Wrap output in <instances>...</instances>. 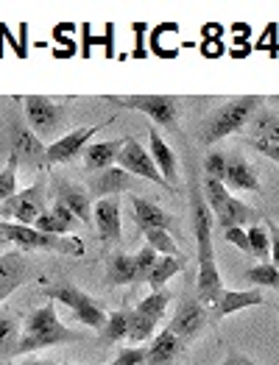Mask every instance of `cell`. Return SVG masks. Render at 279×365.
I'll return each mask as SVG.
<instances>
[{
    "label": "cell",
    "instance_id": "obj_41",
    "mask_svg": "<svg viewBox=\"0 0 279 365\" xmlns=\"http://www.w3.org/2000/svg\"><path fill=\"white\" fill-rule=\"evenodd\" d=\"M265 220H268V237H271V265L279 271V226L271 217H265Z\"/></svg>",
    "mask_w": 279,
    "mask_h": 365
},
{
    "label": "cell",
    "instance_id": "obj_14",
    "mask_svg": "<svg viewBox=\"0 0 279 365\" xmlns=\"http://www.w3.org/2000/svg\"><path fill=\"white\" fill-rule=\"evenodd\" d=\"M9 153H14L17 162H23V168H31L36 173L45 170V145L23 123H11V151Z\"/></svg>",
    "mask_w": 279,
    "mask_h": 365
},
{
    "label": "cell",
    "instance_id": "obj_52",
    "mask_svg": "<svg viewBox=\"0 0 279 365\" xmlns=\"http://www.w3.org/2000/svg\"><path fill=\"white\" fill-rule=\"evenodd\" d=\"M106 365H109V363H106Z\"/></svg>",
    "mask_w": 279,
    "mask_h": 365
},
{
    "label": "cell",
    "instance_id": "obj_37",
    "mask_svg": "<svg viewBox=\"0 0 279 365\" xmlns=\"http://www.w3.org/2000/svg\"><path fill=\"white\" fill-rule=\"evenodd\" d=\"M109 365H146V349H134V346L121 349L118 357Z\"/></svg>",
    "mask_w": 279,
    "mask_h": 365
},
{
    "label": "cell",
    "instance_id": "obj_44",
    "mask_svg": "<svg viewBox=\"0 0 279 365\" xmlns=\"http://www.w3.org/2000/svg\"><path fill=\"white\" fill-rule=\"evenodd\" d=\"M81 39H84L81 56H84V59H90V48H93V42H101V39H95V36H93V31H90V23H81Z\"/></svg>",
    "mask_w": 279,
    "mask_h": 365
},
{
    "label": "cell",
    "instance_id": "obj_4",
    "mask_svg": "<svg viewBox=\"0 0 279 365\" xmlns=\"http://www.w3.org/2000/svg\"><path fill=\"white\" fill-rule=\"evenodd\" d=\"M0 235L14 243L20 251H56L67 257H84V240L70 235V237H54L45 232H36L34 226H20V223H6L0 220Z\"/></svg>",
    "mask_w": 279,
    "mask_h": 365
},
{
    "label": "cell",
    "instance_id": "obj_11",
    "mask_svg": "<svg viewBox=\"0 0 279 365\" xmlns=\"http://www.w3.org/2000/svg\"><path fill=\"white\" fill-rule=\"evenodd\" d=\"M103 125H109V120L98 123V125H84V128H76V131L64 134V137H59V140H54V143L45 148V168H48V165L73 162L78 153H84V148L90 145V140H93V137L101 131V128H103Z\"/></svg>",
    "mask_w": 279,
    "mask_h": 365
},
{
    "label": "cell",
    "instance_id": "obj_47",
    "mask_svg": "<svg viewBox=\"0 0 279 365\" xmlns=\"http://www.w3.org/2000/svg\"><path fill=\"white\" fill-rule=\"evenodd\" d=\"M220 34H223V29H220V26H215V23H210V26H204V36H207V39H210V36L215 39V36H220Z\"/></svg>",
    "mask_w": 279,
    "mask_h": 365
},
{
    "label": "cell",
    "instance_id": "obj_12",
    "mask_svg": "<svg viewBox=\"0 0 279 365\" xmlns=\"http://www.w3.org/2000/svg\"><path fill=\"white\" fill-rule=\"evenodd\" d=\"M207 324H210V315H207L204 304L196 296H185L179 302V309H176V315H173L168 329L179 337L182 343H190V340H196L207 329Z\"/></svg>",
    "mask_w": 279,
    "mask_h": 365
},
{
    "label": "cell",
    "instance_id": "obj_29",
    "mask_svg": "<svg viewBox=\"0 0 279 365\" xmlns=\"http://www.w3.org/2000/svg\"><path fill=\"white\" fill-rule=\"evenodd\" d=\"M128 335V309H118L112 315H106V324L101 327V337L106 343H118Z\"/></svg>",
    "mask_w": 279,
    "mask_h": 365
},
{
    "label": "cell",
    "instance_id": "obj_18",
    "mask_svg": "<svg viewBox=\"0 0 279 365\" xmlns=\"http://www.w3.org/2000/svg\"><path fill=\"white\" fill-rule=\"evenodd\" d=\"M223 187L226 190H248V192H263L257 170L251 168V162H246L240 153H229L226 162V176H223Z\"/></svg>",
    "mask_w": 279,
    "mask_h": 365
},
{
    "label": "cell",
    "instance_id": "obj_8",
    "mask_svg": "<svg viewBox=\"0 0 279 365\" xmlns=\"http://www.w3.org/2000/svg\"><path fill=\"white\" fill-rule=\"evenodd\" d=\"M42 212H45V170L39 173V179L31 187L17 190L9 201L0 204V220H6V223L34 226Z\"/></svg>",
    "mask_w": 279,
    "mask_h": 365
},
{
    "label": "cell",
    "instance_id": "obj_15",
    "mask_svg": "<svg viewBox=\"0 0 279 365\" xmlns=\"http://www.w3.org/2000/svg\"><path fill=\"white\" fill-rule=\"evenodd\" d=\"M128 204H131L134 223H137V229H140L143 235L151 232V229H162V232H168V235L179 229V223L173 220V215H168L165 210H159L156 204L146 201V198H140V195H131Z\"/></svg>",
    "mask_w": 279,
    "mask_h": 365
},
{
    "label": "cell",
    "instance_id": "obj_24",
    "mask_svg": "<svg viewBox=\"0 0 279 365\" xmlns=\"http://www.w3.org/2000/svg\"><path fill=\"white\" fill-rule=\"evenodd\" d=\"M126 140H106V143H90L87 148H84V165L95 170V173H101V170H106V168H115V162H118V153L123 148Z\"/></svg>",
    "mask_w": 279,
    "mask_h": 365
},
{
    "label": "cell",
    "instance_id": "obj_13",
    "mask_svg": "<svg viewBox=\"0 0 279 365\" xmlns=\"http://www.w3.org/2000/svg\"><path fill=\"white\" fill-rule=\"evenodd\" d=\"M34 274H36V268L31 259H26L23 251L0 254V302H6L17 287L31 282Z\"/></svg>",
    "mask_w": 279,
    "mask_h": 365
},
{
    "label": "cell",
    "instance_id": "obj_49",
    "mask_svg": "<svg viewBox=\"0 0 279 365\" xmlns=\"http://www.w3.org/2000/svg\"><path fill=\"white\" fill-rule=\"evenodd\" d=\"M3 245H9V240H6V237H3V235H0V248H3Z\"/></svg>",
    "mask_w": 279,
    "mask_h": 365
},
{
    "label": "cell",
    "instance_id": "obj_39",
    "mask_svg": "<svg viewBox=\"0 0 279 365\" xmlns=\"http://www.w3.org/2000/svg\"><path fill=\"white\" fill-rule=\"evenodd\" d=\"M131 31L137 34V45H134L131 56H134V59H146V56H148V51H146V34H148V26H146V23H134Z\"/></svg>",
    "mask_w": 279,
    "mask_h": 365
},
{
    "label": "cell",
    "instance_id": "obj_25",
    "mask_svg": "<svg viewBox=\"0 0 279 365\" xmlns=\"http://www.w3.org/2000/svg\"><path fill=\"white\" fill-rule=\"evenodd\" d=\"M106 282L109 284H134V282H146V279L131 254H112V259L106 265Z\"/></svg>",
    "mask_w": 279,
    "mask_h": 365
},
{
    "label": "cell",
    "instance_id": "obj_35",
    "mask_svg": "<svg viewBox=\"0 0 279 365\" xmlns=\"http://www.w3.org/2000/svg\"><path fill=\"white\" fill-rule=\"evenodd\" d=\"M226 162H229V153H223V151L207 153V159H204V173H207V179L223 184V176H226Z\"/></svg>",
    "mask_w": 279,
    "mask_h": 365
},
{
    "label": "cell",
    "instance_id": "obj_38",
    "mask_svg": "<svg viewBox=\"0 0 279 365\" xmlns=\"http://www.w3.org/2000/svg\"><path fill=\"white\" fill-rule=\"evenodd\" d=\"M134 259H137V265H140V271H143V279L151 274V268L156 265V259H159V254H156L154 248H148V245H143L137 254H134Z\"/></svg>",
    "mask_w": 279,
    "mask_h": 365
},
{
    "label": "cell",
    "instance_id": "obj_1",
    "mask_svg": "<svg viewBox=\"0 0 279 365\" xmlns=\"http://www.w3.org/2000/svg\"><path fill=\"white\" fill-rule=\"evenodd\" d=\"M190 215H193V232H196V243H198V302L204 309H215L218 299L223 293L220 284V271L215 265V251H213V212L207 207V201L201 198V184H198V173L196 165L190 162Z\"/></svg>",
    "mask_w": 279,
    "mask_h": 365
},
{
    "label": "cell",
    "instance_id": "obj_45",
    "mask_svg": "<svg viewBox=\"0 0 279 365\" xmlns=\"http://www.w3.org/2000/svg\"><path fill=\"white\" fill-rule=\"evenodd\" d=\"M0 34H3V39H6V42H11V45H14V53H17L20 59H26V56H29V53H26V51L20 48V42H17L14 36H11V31H9V26H3V23H0Z\"/></svg>",
    "mask_w": 279,
    "mask_h": 365
},
{
    "label": "cell",
    "instance_id": "obj_16",
    "mask_svg": "<svg viewBox=\"0 0 279 365\" xmlns=\"http://www.w3.org/2000/svg\"><path fill=\"white\" fill-rule=\"evenodd\" d=\"M93 223L103 243H121L123 229H121V201L118 198H98L93 207Z\"/></svg>",
    "mask_w": 279,
    "mask_h": 365
},
{
    "label": "cell",
    "instance_id": "obj_5",
    "mask_svg": "<svg viewBox=\"0 0 279 365\" xmlns=\"http://www.w3.org/2000/svg\"><path fill=\"white\" fill-rule=\"evenodd\" d=\"M45 296H48V302H54V304H56V302L64 304L76 315L78 324H84V327H90V329H101V327L106 324L103 307L98 304L90 293H84L81 287H76L73 282H54V284H48V287H45Z\"/></svg>",
    "mask_w": 279,
    "mask_h": 365
},
{
    "label": "cell",
    "instance_id": "obj_23",
    "mask_svg": "<svg viewBox=\"0 0 279 365\" xmlns=\"http://www.w3.org/2000/svg\"><path fill=\"white\" fill-rule=\"evenodd\" d=\"M148 140H151L148 153H151V159H154L156 170L162 173V179H165V182L176 190V179H179V173H176V156H173V151L168 148V143L162 140V134H159L156 128L148 131Z\"/></svg>",
    "mask_w": 279,
    "mask_h": 365
},
{
    "label": "cell",
    "instance_id": "obj_50",
    "mask_svg": "<svg viewBox=\"0 0 279 365\" xmlns=\"http://www.w3.org/2000/svg\"><path fill=\"white\" fill-rule=\"evenodd\" d=\"M0 59H3V34H0Z\"/></svg>",
    "mask_w": 279,
    "mask_h": 365
},
{
    "label": "cell",
    "instance_id": "obj_36",
    "mask_svg": "<svg viewBox=\"0 0 279 365\" xmlns=\"http://www.w3.org/2000/svg\"><path fill=\"white\" fill-rule=\"evenodd\" d=\"M17 321L11 315H0V349H11L17 346Z\"/></svg>",
    "mask_w": 279,
    "mask_h": 365
},
{
    "label": "cell",
    "instance_id": "obj_43",
    "mask_svg": "<svg viewBox=\"0 0 279 365\" xmlns=\"http://www.w3.org/2000/svg\"><path fill=\"white\" fill-rule=\"evenodd\" d=\"M201 53L210 56V59L220 56V53H223V39H204V42H201Z\"/></svg>",
    "mask_w": 279,
    "mask_h": 365
},
{
    "label": "cell",
    "instance_id": "obj_6",
    "mask_svg": "<svg viewBox=\"0 0 279 365\" xmlns=\"http://www.w3.org/2000/svg\"><path fill=\"white\" fill-rule=\"evenodd\" d=\"M204 201L210 207V212L220 223V229H243L246 223H254L260 215L257 210H251L248 204L238 201L235 195H229V190L220 182H213V179H204Z\"/></svg>",
    "mask_w": 279,
    "mask_h": 365
},
{
    "label": "cell",
    "instance_id": "obj_28",
    "mask_svg": "<svg viewBox=\"0 0 279 365\" xmlns=\"http://www.w3.org/2000/svg\"><path fill=\"white\" fill-rule=\"evenodd\" d=\"M246 237H248V251H251V257H257L260 262H268V257H271V237H268V229H265L263 223H251Z\"/></svg>",
    "mask_w": 279,
    "mask_h": 365
},
{
    "label": "cell",
    "instance_id": "obj_51",
    "mask_svg": "<svg viewBox=\"0 0 279 365\" xmlns=\"http://www.w3.org/2000/svg\"><path fill=\"white\" fill-rule=\"evenodd\" d=\"M274 101H277V103H279V95H277V98H274Z\"/></svg>",
    "mask_w": 279,
    "mask_h": 365
},
{
    "label": "cell",
    "instance_id": "obj_2",
    "mask_svg": "<svg viewBox=\"0 0 279 365\" xmlns=\"http://www.w3.org/2000/svg\"><path fill=\"white\" fill-rule=\"evenodd\" d=\"M81 340L78 332L67 329L59 315H56V304L45 302L42 307H36L31 315L26 318L23 327V337L14 346V354H29L36 349H48V346H62V343H76Z\"/></svg>",
    "mask_w": 279,
    "mask_h": 365
},
{
    "label": "cell",
    "instance_id": "obj_27",
    "mask_svg": "<svg viewBox=\"0 0 279 365\" xmlns=\"http://www.w3.org/2000/svg\"><path fill=\"white\" fill-rule=\"evenodd\" d=\"M251 128L257 143H279V115L274 112H257L251 118Z\"/></svg>",
    "mask_w": 279,
    "mask_h": 365
},
{
    "label": "cell",
    "instance_id": "obj_21",
    "mask_svg": "<svg viewBox=\"0 0 279 365\" xmlns=\"http://www.w3.org/2000/svg\"><path fill=\"white\" fill-rule=\"evenodd\" d=\"M265 299L263 293L254 287V290H223L220 299H218L215 309H213V318H226V315H235L246 307H263Z\"/></svg>",
    "mask_w": 279,
    "mask_h": 365
},
{
    "label": "cell",
    "instance_id": "obj_34",
    "mask_svg": "<svg viewBox=\"0 0 279 365\" xmlns=\"http://www.w3.org/2000/svg\"><path fill=\"white\" fill-rule=\"evenodd\" d=\"M17 168H20L17 156L9 153V162H6V168L0 170V204L9 201V198L17 192Z\"/></svg>",
    "mask_w": 279,
    "mask_h": 365
},
{
    "label": "cell",
    "instance_id": "obj_46",
    "mask_svg": "<svg viewBox=\"0 0 279 365\" xmlns=\"http://www.w3.org/2000/svg\"><path fill=\"white\" fill-rule=\"evenodd\" d=\"M218 365H254V360L246 357V354H229L223 363H218Z\"/></svg>",
    "mask_w": 279,
    "mask_h": 365
},
{
    "label": "cell",
    "instance_id": "obj_17",
    "mask_svg": "<svg viewBox=\"0 0 279 365\" xmlns=\"http://www.w3.org/2000/svg\"><path fill=\"white\" fill-rule=\"evenodd\" d=\"M56 204L67 207L78 223L90 226V220H93L90 192H87V190H81L78 184H70V182H64V179H56Z\"/></svg>",
    "mask_w": 279,
    "mask_h": 365
},
{
    "label": "cell",
    "instance_id": "obj_48",
    "mask_svg": "<svg viewBox=\"0 0 279 365\" xmlns=\"http://www.w3.org/2000/svg\"><path fill=\"white\" fill-rule=\"evenodd\" d=\"M20 365H73V363H48V360H26Z\"/></svg>",
    "mask_w": 279,
    "mask_h": 365
},
{
    "label": "cell",
    "instance_id": "obj_40",
    "mask_svg": "<svg viewBox=\"0 0 279 365\" xmlns=\"http://www.w3.org/2000/svg\"><path fill=\"white\" fill-rule=\"evenodd\" d=\"M223 240H229V243L235 245V248H240V251H248V237H246V229H223Z\"/></svg>",
    "mask_w": 279,
    "mask_h": 365
},
{
    "label": "cell",
    "instance_id": "obj_3",
    "mask_svg": "<svg viewBox=\"0 0 279 365\" xmlns=\"http://www.w3.org/2000/svg\"><path fill=\"white\" fill-rule=\"evenodd\" d=\"M263 103H265L263 95H240V98H232L229 103H223L201 125V145H215L218 140L246 128Z\"/></svg>",
    "mask_w": 279,
    "mask_h": 365
},
{
    "label": "cell",
    "instance_id": "obj_9",
    "mask_svg": "<svg viewBox=\"0 0 279 365\" xmlns=\"http://www.w3.org/2000/svg\"><path fill=\"white\" fill-rule=\"evenodd\" d=\"M23 103H26V120L34 134L39 140H54V137L59 140V131L67 125L64 106H59L48 95H26Z\"/></svg>",
    "mask_w": 279,
    "mask_h": 365
},
{
    "label": "cell",
    "instance_id": "obj_32",
    "mask_svg": "<svg viewBox=\"0 0 279 365\" xmlns=\"http://www.w3.org/2000/svg\"><path fill=\"white\" fill-rule=\"evenodd\" d=\"M168 304H171V293H168V290H156V293L146 296V299L137 304V312L146 315V318H151V321H159V318L165 315Z\"/></svg>",
    "mask_w": 279,
    "mask_h": 365
},
{
    "label": "cell",
    "instance_id": "obj_30",
    "mask_svg": "<svg viewBox=\"0 0 279 365\" xmlns=\"http://www.w3.org/2000/svg\"><path fill=\"white\" fill-rule=\"evenodd\" d=\"M243 279H246V282H251V284H257V290H260V287L279 290V271L271 265V262H260V265L248 268L246 274H243Z\"/></svg>",
    "mask_w": 279,
    "mask_h": 365
},
{
    "label": "cell",
    "instance_id": "obj_22",
    "mask_svg": "<svg viewBox=\"0 0 279 365\" xmlns=\"http://www.w3.org/2000/svg\"><path fill=\"white\" fill-rule=\"evenodd\" d=\"M185 343L173 335L171 329H162L154 337V343L146 349V365H171L179 354H182Z\"/></svg>",
    "mask_w": 279,
    "mask_h": 365
},
{
    "label": "cell",
    "instance_id": "obj_20",
    "mask_svg": "<svg viewBox=\"0 0 279 365\" xmlns=\"http://www.w3.org/2000/svg\"><path fill=\"white\" fill-rule=\"evenodd\" d=\"M134 187H137V179L128 176L126 170H121V168L115 165V168H106V170H101V173L95 176L93 192L101 195V198H118L121 192L134 190Z\"/></svg>",
    "mask_w": 279,
    "mask_h": 365
},
{
    "label": "cell",
    "instance_id": "obj_26",
    "mask_svg": "<svg viewBox=\"0 0 279 365\" xmlns=\"http://www.w3.org/2000/svg\"><path fill=\"white\" fill-rule=\"evenodd\" d=\"M187 268V257H159L156 265L151 268V274L146 276V284L151 287V293L156 290H165V282L171 276L182 274Z\"/></svg>",
    "mask_w": 279,
    "mask_h": 365
},
{
    "label": "cell",
    "instance_id": "obj_19",
    "mask_svg": "<svg viewBox=\"0 0 279 365\" xmlns=\"http://www.w3.org/2000/svg\"><path fill=\"white\" fill-rule=\"evenodd\" d=\"M76 226H78V220L62 204H54L51 210H45L34 223L36 232H45V235H54V237H70Z\"/></svg>",
    "mask_w": 279,
    "mask_h": 365
},
{
    "label": "cell",
    "instance_id": "obj_10",
    "mask_svg": "<svg viewBox=\"0 0 279 365\" xmlns=\"http://www.w3.org/2000/svg\"><path fill=\"white\" fill-rule=\"evenodd\" d=\"M118 168L126 170L128 176H140V179H148V182H154L156 187H165V190H171L173 192V187L162 179V173L156 170L154 159H151V153L146 151L137 140H131V137H126L123 148L118 153Z\"/></svg>",
    "mask_w": 279,
    "mask_h": 365
},
{
    "label": "cell",
    "instance_id": "obj_42",
    "mask_svg": "<svg viewBox=\"0 0 279 365\" xmlns=\"http://www.w3.org/2000/svg\"><path fill=\"white\" fill-rule=\"evenodd\" d=\"M248 145H251L254 151H260L263 156L274 159V162L279 165V143H257V140H248Z\"/></svg>",
    "mask_w": 279,
    "mask_h": 365
},
{
    "label": "cell",
    "instance_id": "obj_33",
    "mask_svg": "<svg viewBox=\"0 0 279 365\" xmlns=\"http://www.w3.org/2000/svg\"><path fill=\"white\" fill-rule=\"evenodd\" d=\"M146 245H148V248H154L159 257H185V254L176 248V240H173L168 232H162V229H151V232H146Z\"/></svg>",
    "mask_w": 279,
    "mask_h": 365
},
{
    "label": "cell",
    "instance_id": "obj_7",
    "mask_svg": "<svg viewBox=\"0 0 279 365\" xmlns=\"http://www.w3.org/2000/svg\"><path fill=\"white\" fill-rule=\"evenodd\" d=\"M103 101L123 106V109L143 112L159 125L179 131L176 128V118H179V98L176 95H106Z\"/></svg>",
    "mask_w": 279,
    "mask_h": 365
},
{
    "label": "cell",
    "instance_id": "obj_31",
    "mask_svg": "<svg viewBox=\"0 0 279 365\" xmlns=\"http://www.w3.org/2000/svg\"><path fill=\"white\" fill-rule=\"evenodd\" d=\"M154 329H156V321L151 318H146V315H140L137 309H128V340L131 343H140V340H151L154 337Z\"/></svg>",
    "mask_w": 279,
    "mask_h": 365
}]
</instances>
